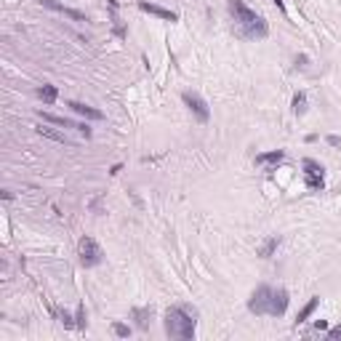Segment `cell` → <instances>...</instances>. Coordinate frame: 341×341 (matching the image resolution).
<instances>
[{"label": "cell", "mask_w": 341, "mask_h": 341, "mask_svg": "<svg viewBox=\"0 0 341 341\" xmlns=\"http://www.w3.org/2000/svg\"><path fill=\"white\" fill-rule=\"evenodd\" d=\"M230 14L235 19V32L245 37V40H264L267 35H270V27H267V22L256 14L251 11L243 0H230Z\"/></svg>", "instance_id": "cell-1"}, {"label": "cell", "mask_w": 341, "mask_h": 341, "mask_svg": "<svg viewBox=\"0 0 341 341\" xmlns=\"http://www.w3.org/2000/svg\"><path fill=\"white\" fill-rule=\"evenodd\" d=\"M198 312L190 307H171L165 312V333L171 338H181V341H190L195 338V325H198Z\"/></svg>", "instance_id": "cell-2"}, {"label": "cell", "mask_w": 341, "mask_h": 341, "mask_svg": "<svg viewBox=\"0 0 341 341\" xmlns=\"http://www.w3.org/2000/svg\"><path fill=\"white\" fill-rule=\"evenodd\" d=\"M78 253H80V264L86 267V270H91V267H99L101 259H104V251H101V245L94 240V237H80L78 243Z\"/></svg>", "instance_id": "cell-3"}, {"label": "cell", "mask_w": 341, "mask_h": 341, "mask_svg": "<svg viewBox=\"0 0 341 341\" xmlns=\"http://www.w3.org/2000/svg\"><path fill=\"white\" fill-rule=\"evenodd\" d=\"M301 168H304V184H307V190L309 192H323L325 190V168L320 165L317 160L312 158H307L301 163Z\"/></svg>", "instance_id": "cell-4"}, {"label": "cell", "mask_w": 341, "mask_h": 341, "mask_svg": "<svg viewBox=\"0 0 341 341\" xmlns=\"http://www.w3.org/2000/svg\"><path fill=\"white\" fill-rule=\"evenodd\" d=\"M272 291H275V288H270V285H259V288L251 293V298H248V309H251L253 315H270Z\"/></svg>", "instance_id": "cell-5"}, {"label": "cell", "mask_w": 341, "mask_h": 341, "mask_svg": "<svg viewBox=\"0 0 341 341\" xmlns=\"http://www.w3.org/2000/svg\"><path fill=\"white\" fill-rule=\"evenodd\" d=\"M181 101L187 104L195 115H198L200 123H208L211 120V109H208V101H205L200 94H195V91H184L181 94Z\"/></svg>", "instance_id": "cell-6"}, {"label": "cell", "mask_w": 341, "mask_h": 341, "mask_svg": "<svg viewBox=\"0 0 341 341\" xmlns=\"http://www.w3.org/2000/svg\"><path fill=\"white\" fill-rule=\"evenodd\" d=\"M288 301H291V296H288L285 288H275V291H272V301H270V315L272 317H283L285 309H288Z\"/></svg>", "instance_id": "cell-7"}, {"label": "cell", "mask_w": 341, "mask_h": 341, "mask_svg": "<svg viewBox=\"0 0 341 341\" xmlns=\"http://www.w3.org/2000/svg\"><path fill=\"white\" fill-rule=\"evenodd\" d=\"M139 8H141L144 14H152V16H158V19H165V22H179V14H176V11H168V8L155 6V3H147V0H141Z\"/></svg>", "instance_id": "cell-8"}, {"label": "cell", "mask_w": 341, "mask_h": 341, "mask_svg": "<svg viewBox=\"0 0 341 341\" xmlns=\"http://www.w3.org/2000/svg\"><path fill=\"white\" fill-rule=\"evenodd\" d=\"M37 3L43 8H51V11H59V14H64L69 19H75V22H86V14L75 11V8H67L64 3H59V0H37Z\"/></svg>", "instance_id": "cell-9"}, {"label": "cell", "mask_w": 341, "mask_h": 341, "mask_svg": "<svg viewBox=\"0 0 341 341\" xmlns=\"http://www.w3.org/2000/svg\"><path fill=\"white\" fill-rule=\"evenodd\" d=\"M67 107H72V112H78V115H83V118L104 120V112H101V109H94V107H88V104H83V101H69Z\"/></svg>", "instance_id": "cell-10"}, {"label": "cell", "mask_w": 341, "mask_h": 341, "mask_svg": "<svg viewBox=\"0 0 341 341\" xmlns=\"http://www.w3.org/2000/svg\"><path fill=\"white\" fill-rule=\"evenodd\" d=\"M283 160H285V152L283 149H272V152L256 155V163H259V165H277V163H283Z\"/></svg>", "instance_id": "cell-11"}, {"label": "cell", "mask_w": 341, "mask_h": 341, "mask_svg": "<svg viewBox=\"0 0 341 341\" xmlns=\"http://www.w3.org/2000/svg\"><path fill=\"white\" fill-rule=\"evenodd\" d=\"M37 96L46 101V104H54V101L59 99V88L56 86H51V83H43V86L37 88Z\"/></svg>", "instance_id": "cell-12"}, {"label": "cell", "mask_w": 341, "mask_h": 341, "mask_svg": "<svg viewBox=\"0 0 341 341\" xmlns=\"http://www.w3.org/2000/svg\"><path fill=\"white\" fill-rule=\"evenodd\" d=\"M317 304H320V296H312V298H309V301L304 304V309H301V312H298L296 323H304V320H309V317H312V315H315V309H317Z\"/></svg>", "instance_id": "cell-13"}, {"label": "cell", "mask_w": 341, "mask_h": 341, "mask_svg": "<svg viewBox=\"0 0 341 341\" xmlns=\"http://www.w3.org/2000/svg\"><path fill=\"white\" fill-rule=\"evenodd\" d=\"M277 245H280V237L272 235L270 240H264V245L259 248V256H261V259H270V256L275 253V248H277Z\"/></svg>", "instance_id": "cell-14"}, {"label": "cell", "mask_w": 341, "mask_h": 341, "mask_svg": "<svg viewBox=\"0 0 341 341\" xmlns=\"http://www.w3.org/2000/svg\"><path fill=\"white\" fill-rule=\"evenodd\" d=\"M133 317H136V325L144 330V328H149V317H152V309H133Z\"/></svg>", "instance_id": "cell-15"}, {"label": "cell", "mask_w": 341, "mask_h": 341, "mask_svg": "<svg viewBox=\"0 0 341 341\" xmlns=\"http://www.w3.org/2000/svg\"><path fill=\"white\" fill-rule=\"evenodd\" d=\"M40 118L43 120H48V123H54V126H64V128H78L72 120H67V118H56V115H48V112H40Z\"/></svg>", "instance_id": "cell-16"}, {"label": "cell", "mask_w": 341, "mask_h": 341, "mask_svg": "<svg viewBox=\"0 0 341 341\" xmlns=\"http://www.w3.org/2000/svg\"><path fill=\"white\" fill-rule=\"evenodd\" d=\"M37 133H40V136H48V139H54V141H59V144H67V136H64V133H56L54 128H46V126H40V128H37Z\"/></svg>", "instance_id": "cell-17"}, {"label": "cell", "mask_w": 341, "mask_h": 341, "mask_svg": "<svg viewBox=\"0 0 341 341\" xmlns=\"http://www.w3.org/2000/svg\"><path fill=\"white\" fill-rule=\"evenodd\" d=\"M293 112H296V115H304V112H307V94H301V91L293 96Z\"/></svg>", "instance_id": "cell-18"}, {"label": "cell", "mask_w": 341, "mask_h": 341, "mask_svg": "<svg viewBox=\"0 0 341 341\" xmlns=\"http://www.w3.org/2000/svg\"><path fill=\"white\" fill-rule=\"evenodd\" d=\"M75 323H78V328L80 330H86V307H78V315H75Z\"/></svg>", "instance_id": "cell-19"}, {"label": "cell", "mask_w": 341, "mask_h": 341, "mask_svg": "<svg viewBox=\"0 0 341 341\" xmlns=\"http://www.w3.org/2000/svg\"><path fill=\"white\" fill-rule=\"evenodd\" d=\"M112 330H115V336H120V338L131 336V328H128V325H123V323H115V325H112Z\"/></svg>", "instance_id": "cell-20"}, {"label": "cell", "mask_w": 341, "mask_h": 341, "mask_svg": "<svg viewBox=\"0 0 341 341\" xmlns=\"http://www.w3.org/2000/svg\"><path fill=\"white\" fill-rule=\"evenodd\" d=\"M328 338H330V341H341V325L330 328V330H328Z\"/></svg>", "instance_id": "cell-21"}, {"label": "cell", "mask_w": 341, "mask_h": 341, "mask_svg": "<svg viewBox=\"0 0 341 341\" xmlns=\"http://www.w3.org/2000/svg\"><path fill=\"white\" fill-rule=\"evenodd\" d=\"M61 323H64V328H78V323H75V320H72L67 312H61Z\"/></svg>", "instance_id": "cell-22"}, {"label": "cell", "mask_w": 341, "mask_h": 341, "mask_svg": "<svg viewBox=\"0 0 341 341\" xmlns=\"http://www.w3.org/2000/svg\"><path fill=\"white\" fill-rule=\"evenodd\" d=\"M328 144H330V147H336V149H341V136L330 133V136H328Z\"/></svg>", "instance_id": "cell-23"}, {"label": "cell", "mask_w": 341, "mask_h": 341, "mask_svg": "<svg viewBox=\"0 0 341 341\" xmlns=\"http://www.w3.org/2000/svg\"><path fill=\"white\" fill-rule=\"evenodd\" d=\"M315 328H317V330H328V323H325V320H317Z\"/></svg>", "instance_id": "cell-24"}, {"label": "cell", "mask_w": 341, "mask_h": 341, "mask_svg": "<svg viewBox=\"0 0 341 341\" xmlns=\"http://www.w3.org/2000/svg\"><path fill=\"white\" fill-rule=\"evenodd\" d=\"M296 67H307V56H296Z\"/></svg>", "instance_id": "cell-25"}, {"label": "cell", "mask_w": 341, "mask_h": 341, "mask_svg": "<svg viewBox=\"0 0 341 341\" xmlns=\"http://www.w3.org/2000/svg\"><path fill=\"white\" fill-rule=\"evenodd\" d=\"M275 6H277V8H280V11L285 14V0H275Z\"/></svg>", "instance_id": "cell-26"}]
</instances>
